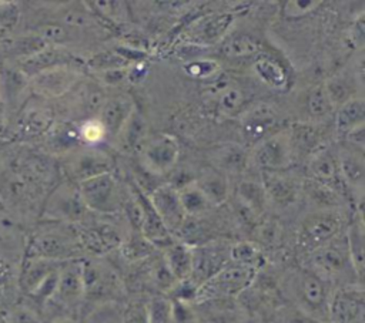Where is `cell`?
<instances>
[{"instance_id": "2e32d148", "label": "cell", "mask_w": 365, "mask_h": 323, "mask_svg": "<svg viewBox=\"0 0 365 323\" xmlns=\"http://www.w3.org/2000/svg\"><path fill=\"white\" fill-rule=\"evenodd\" d=\"M205 97H208V100L215 105L217 111L225 117L240 114L248 100L242 87L230 80L217 77L208 81Z\"/></svg>"}, {"instance_id": "5b68a950", "label": "cell", "mask_w": 365, "mask_h": 323, "mask_svg": "<svg viewBox=\"0 0 365 323\" xmlns=\"http://www.w3.org/2000/svg\"><path fill=\"white\" fill-rule=\"evenodd\" d=\"M255 273L257 269L254 268L230 262L198 287L197 299H222L237 296L252 283Z\"/></svg>"}, {"instance_id": "8992f818", "label": "cell", "mask_w": 365, "mask_h": 323, "mask_svg": "<svg viewBox=\"0 0 365 323\" xmlns=\"http://www.w3.org/2000/svg\"><path fill=\"white\" fill-rule=\"evenodd\" d=\"M80 196L88 211L111 213L121 205V192L111 172L101 174L77 184Z\"/></svg>"}, {"instance_id": "7a4b0ae2", "label": "cell", "mask_w": 365, "mask_h": 323, "mask_svg": "<svg viewBox=\"0 0 365 323\" xmlns=\"http://www.w3.org/2000/svg\"><path fill=\"white\" fill-rule=\"evenodd\" d=\"M81 248L80 238L64 223L53 222L38 228L26 242V256H36L56 262L74 259Z\"/></svg>"}, {"instance_id": "ee69618b", "label": "cell", "mask_w": 365, "mask_h": 323, "mask_svg": "<svg viewBox=\"0 0 365 323\" xmlns=\"http://www.w3.org/2000/svg\"><path fill=\"white\" fill-rule=\"evenodd\" d=\"M123 138V145L127 148H135L137 145L141 147L143 137H144V122L143 120L135 114V111L128 118L127 124L118 134Z\"/></svg>"}, {"instance_id": "1f68e13d", "label": "cell", "mask_w": 365, "mask_h": 323, "mask_svg": "<svg viewBox=\"0 0 365 323\" xmlns=\"http://www.w3.org/2000/svg\"><path fill=\"white\" fill-rule=\"evenodd\" d=\"M222 54L231 58L258 55L261 51V43L251 34L247 33H235L227 36L221 44Z\"/></svg>"}, {"instance_id": "74e56055", "label": "cell", "mask_w": 365, "mask_h": 323, "mask_svg": "<svg viewBox=\"0 0 365 323\" xmlns=\"http://www.w3.org/2000/svg\"><path fill=\"white\" fill-rule=\"evenodd\" d=\"M247 152L241 145H225L222 147L215 157L217 165L225 171V172H231V174H237L241 172L245 165H247Z\"/></svg>"}, {"instance_id": "9a60e30c", "label": "cell", "mask_w": 365, "mask_h": 323, "mask_svg": "<svg viewBox=\"0 0 365 323\" xmlns=\"http://www.w3.org/2000/svg\"><path fill=\"white\" fill-rule=\"evenodd\" d=\"M279 124L277 111L265 104H258L245 111L241 118V135L247 144L257 145L272 135Z\"/></svg>"}, {"instance_id": "db71d44e", "label": "cell", "mask_w": 365, "mask_h": 323, "mask_svg": "<svg viewBox=\"0 0 365 323\" xmlns=\"http://www.w3.org/2000/svg\"><path fill=\"white\" fill-rule=\"evenodd\" d=\"M171 300V323H192L194 313L188 303L180 300Z\"/></svg>"}, {"instance_id": "d6986e66", "label": "cell", "mask_w": 365, "mask_h": 323, "mask_svg": "<svg viewBox=\"0 0 365 323\" xmlns=\"http://www.w3.org/2000/svg\"><path fill=\"white\" fill-rule=\"evenodd\" d=\"M133 196L137 199L141 208V228L140 233L157 248H167L171 242H174L171 232L165 228L155 209L153 208L148 195H145L140 188H133Z\"/></svg>"}, {"instance_id": "680465c9", "label": "cell", "mask_w": 365, "mask_h": 323, "mask_svg": "<svg viewBox=\"0 0 365 323\" xmlns=\"http://www.w3.org/2000/svg\"><path fill=\"white\" fill-rule=\"evenodd\" d=\"M50 323H77V322L71 317H57V319L51 320Z\"/></svg>"}, {"instance_id": "ac0fdd59", "label": "cell", "mask_w": 365, "mask_h": 323, "mask_svg": "<svg viewBox=\"0 0 365 323\" xmlns=\"http://www.w3.org/2000/svg\"><path fill=\"white\" fill-rule=\"evenodd\" d=\"M332 323H362L364 322V293L361 287L344 286L335 292L329 303Z\"/></svg>"}, {"instance_id": "30bf717a", "label": "cell", "mask_w": 365, "mask_h": 323, "mask_svg": "<svg viewBox=\"0 0 365 323\" xmlns=\"http://www.w3.org/2000/svg\"><path fill=\"white\" fill-rule=\"evenodd\" d=\"M294 149L289 131H278L254 147V162L262 172L282 171L292 162Z\"/></svg>"}, {"instance_id": "b9f144b4", "label": "cell", "mask_w": 365, "mask_h": 323, "mask_svg": "<svg viewBox=\"0 0 365 323\" xmlns=\"http://www.w3.org/2000/svg\"><path fill=\"white\" fill-rule=\"evenodd\" d=\"M230 259L234 263L257 269L262 258L255 245L250 242H240L230 248Z\"/></svg>"}, {"instance_id": "816d5d0a", "label": "cell", "mask_w": 365, "mask_h": 323, "mask_svg": "<svg viewBox=\"0 0 365 323\" xmlns=\"http://www.w3.org/2000/svg\"><path fill=\"white\" fill-rule=\"evenodd\" d=\"M86 323H123L121 312L111 305H103L90 313Z\"/></svg>"}, {"instance_id": "8fae6325", "label": "cell", "mask_w": 365, "mask_h": 323, "mask_svg": "<svg viewBox=\"0 0 365 323\" xmlns=\"http://www.w3.org/2000/svg\"><path fill=\"white\" fill-rule=\"evenodd\" d=\"M83 297H84L83 262L77 259L63 262L58 270L56 292L47 305L53 303L61 309H71L77 306Z\"/></svg>"}, {"instance_id": "60d3db41", "label": "cell", "mask_w": 365, "mask_h": 323, "mask_svg": "<svg viewBox=\"0 0 365 323\" xmlns=\"http://www.w3.org/2000/svg\"><path fill=\"white\" fill-rule=\"evenodd\" d=\"M77 128H78L80 142L87 144L90 147H97L98 144L107 139L106 128L97 117L84 120L80 125H77Z\"/></svg>"}, {"instance_id": "603a6c76", "label": "cell", "mask_w": 365, "mask_h": 323, "mask_svg": "<svg viewBox=\"0 0 365 323\" xmlns=\"http://www.w3.org/2000/svg\"><path fill=\"white\" fill-rule=\"evenodd\" d=\"M252 71L262 84L272 90L284 91L289 87V74L285 65L269 54L259 53L252 64Z\"/></svg>"}, {"instance_id": "9f6ffc18", "label": "cell", "mask_w": 365, "mask_h": 323, "mask_svg": "<svg viewBox=\"0 0 365 323\" xmlns=\"http://www.w3.org/2000/svg\"><path fill=\"white\" fill-rule=\"evenodd\" d=\"M100 75H101V81L106 85H115L127 78V67L104 70V71H100Z\"/></svg>"}, {"instance_id": "f5cc1de1", "label": "cell", "mask_w": 365, "mask_h": 323, "mask_svg": "<svg viewBox=\"0 0 365 323\" xmlns=\"http://www.w3.org/2000/svg\"><path fill=\"white\" fill-rule=\"evenodd\" d=\"M317 6H319V1H314V0H291V1H285L284 3V14L287 17H301L305 16L307 13L312 11L314 9H317Z\"/></svg>"}, {"instance_id": "f35d334b", "label": "cell", "mask_w": 365, "mask_h": 323, "mask_svg": "<svg viewBox=\"0 0 365 323\" xmlns=\"http://www.w3.org/2000/svg\"><path fill=\"white\" fill-rule=\"evenodd\" d=\"M4 323H44V317L31 302H14L6 312Z\"/></svg>"}, {"instance_id": "7402d4cb", "label": "cell", "mask_w": 365, "mask_h": 323, "mask_svg": "<svg viewBox=\"0 0 365 323\" xmlns=\"http://www.w3.org/2000/svg\"><path fill=\"white\" fill-rule=\"evenodd\" d=\"M134 112V102L127 95H117L106 100L98 111V120L106 128L107 138L117 137Z\"/></svg>"}, {"instance_id": "4dcf8cb0", "label": "cell", "mask_w": 365, "mask_h": 323, "mask_svg": "<svg viewBox=\"0 0 365 323\" xmlns=\"http://www.w3.org/2000/svg\"><path fill=\"white\" fill-rule=\"evenodd\" d=\"M78 238L83 246L97 253H104L120 243L118 233L108 225L91 226L84 232L78 233Z\"/></svg>"}, {"instance_id": "681fc988", "label": "cell", "mask_w": 365, "mask_h": 323, "mask_svg": "<svg viewBox=\"0 0 365 323\" xmlns=\"http://www.w3.org/2000/svg\"><path fill=\"white\" fill-rule=\"evenodd\" d=\"M123 323H150L147 313V303L135 300L128 303L124 310H121Z\"/></svg>"}, {"instance_id": "4fadbf2b", "label": "cell", "mask_w": 365, "mask_h": 323, "mask_svg": "<svg viewBox=\"0 0 365 323\" xmlns=\"http://www.w3.org/2000/svg\"><path fill=\"white\" fill-rule=\"evenodd\" d=\"M230 248L222 243H208L192 248V272L190 280L198 287L222 269L230 259Z\"/></svg>"}, {"instance_id": "277c9868", "label": "cell", "mask_w": 365, "mask_h": 323, "mask_svg": "<svg viewBox=\"0 0 365 323\" xmlns=\"http://www.w3.org/2000/svg\"><path fill=\"white\" fill-rule=\"evenodd\" d=\"M309 253L314 268L312 272L325 279L328 283L331 280H358L351 262L345 236H335Z\"/></svg>"}, {"instance_id": "d6a6232c", "label": "cell", "mask_w": 365, "mask_h": 323, "mask_svg": "<svg viewBox=\"0 0 365 323\" xmlns=\"http://www.w3.org/2000/svg\"><path fill=\"white\" fill-rule=\"evenodd\" d=\"M53 20L74 31H80L83 28L93 26L94 17L86 7L67 6V7H58L57 11L54 13Z\"/></svg>"}, {"instance_id": "5bb4252c", "label": "cell", "mask_w": 365, "mask_h": 323, "mask_svg": "<svg viewBox=\"0 0 365 323\" xmlns=\"http://www.w3.org/2000/svg\"><path fill=\"white\" fill-rule=\"evenodd\" d=\"M148 199L171 233L182 228L187 215L182 209L178 189L173 184L158 185L148 194Z\"/></svg>"}, {"instance_id": "83f0119b", "label": "cell", "mask_w": 365, "mask_h": 323, "mask_svg": "<svg viewBox=\"0 0 365 323\" xmlns=\"http://www.w3.org/2000/svg\"><path fill=\"white\" fill-rule=\"evenodd\" d=\"M345 239H346V246H348V252L351 256V262H352L355 275H356L359 283H362L364 258H365V235H364V219H362L361 208L358 209L352 223L349 225Z\"/></svg>"}, {"instance_id": "f6af8a7d", "label": "cell", "mask_w": 365, "mask_h": 323, "mask_svg": "<svg viewBox=\"0 0 365 323\" xmlns=\"http://www.w3.org/2000/svg\"><path fill=\"white\" fill-rule=\"evenodd\" d=\"M150 323H171V300L164 296H154L147 302Z\"/></svg>"}, {"instance_id": "f1b7e54d", "label": "cell", "mask_w": 365, "mask_h": 323, "mask_svg": "<svg viewBox=\"0 0 365 323\" xmlns=\"http://www.w3.org/2000/svg\"><path fill=\"white\" fill-rule=\"evenodd\" d=\"M262 189L268 198L281 205H288L294 202L298 195L297 184L281 171L262 172Z\"/></svg>"}, {"instance_id": "f907efd6", "label": "cell", "mask_w": 365, "mask_h": 323, "mask_svg": "<svg viewBox=\"0 0 365 323\" xmlns=\"http://www.w3.org/2000/svg\"><path fill=\"white\" fill-rule=\"evenodd\" d=\"M154 246L140 233L138 236H134L133 239H130L125 246H124V255L128 258V259H141V258H145L147 255H150L151 249Z\"/></svg>"}, {"instance_id": "8d00e7d4", "label": "cell", "mask_w": 365, "mask_h": 323, "mask_svg": "<svg viewBox=\"0 0 365 323\" xmlns=\"http://www.w3.org/2000/svg\"><path fill=\"white\" fill-rule=\"evenodd\" d=\"M324 87L334 107H339L355 97V81H352L346 74L334 75L324 84Z\"/></svg>"}, {"instance_id": "7c38bea8", "label": "cell", "mask_w": 365, "mask_h": 323, "mask_svg": "<svg viewBox=\"0 0 365 323\" xmlns=\"http://www.w3.org/2000/svg\"><path fill=\"white\" fill-rule=\"evenodd\" d=\"M63 168L68 178L78 184L88 178L111 172V161L104 152L96 148L78 152L71 151L66 154Z\"/></svg>"}, {"instance_id": "4316f807", "label": "cell", "mask_w": 365, "mask_h": 323, "mask_svg": "<svg viewBox=\"0 0 365 323\" xmlns=\"http://www.w3.org/2000/svg\"><path fill=\"white\" fill-rule=\"evenodd\" d=\"M44 137L46 149L51 154L66 155L74 151L78 144H81L78 137V128L76 124L71 122H60L51 125Z\"/></svg>"}, {"instance_id": "e575fe53", "label": "cell", "mask_w": 365, "mask_h": 323, "mask_svg": "<svg viewBox=\"0 0 365 323\" xmlns=\"http://www.w3.org/2000/svg\"><path fill=\"white\" fill-rule=\"evenodd\" d=\"M197 185L201 188L210 203H222L228 198V181L218 171L205 174Z\"/></svg>"}, {"instance_id": "7dc6e473", "label": "cell", "mask_w": 365, "mask_h": 323, "mask_svg": "<svg viewBox=\"0 0 365 323\" xmlns=\"http://www.w3.org/2000/svg\"><path fill=\"white\" fill-rule=\"evenodd\" d=\"M81 105L87 112H98L104 104V91L97 84H87L80 92Z\"/></svg>"}, {"instance_id": "c3c4849f", "label": "cell", "mask_w": 365, "mask_h": 323, "mask_svg": "<svg viewBox=\"0 0 365 323\" xmlns=\"http://www.w3.org/2000/svg\"><path fill=\"white\" fill-rule=\"evenodd\" d=\"M90 65L97 71H104L111 68H124L130 64L117 51H106L97 54L93 60H90Z\"/></svg>"}, {"instance_id": "ba28073f", "label": "cell", "mask_w": 365, "mask_h": 323, "mask_svg": "<svg viewBox=\"0 0 365 323\" xmlns=\"http://www.w3.org/2000/svg\"><path fill=\"white\" fill-rule=\"evenodd\" d=\"M180 157V144L171 134L161 132L140 147V159L143 166L153 175H163L171 171Z\"/></svg>"}, {"instance_id": "cb8c5ba5", "label": "cell", "mask_w": 365, "mask_h": 323, "mask_svg": "<svg viewBox=\"0 0 365 323\" xmlns=\"http://www.w3.org/2000/svg\"><path fill=\"white\" fill-rule=\"evenodd\" d=\"M338 162H339L341 179L345 189L356 191L361 195L364 189V176H365L362 151L356 148L345 149L338 154Z\"/></svg>"}, {"instance_id": "ffe728a7", "label": "cell", "mask_w": 365, "mask_h": 323, "mask_svg": "<svg viewBox=\"0 0 365 323\" xmlns=\"http://www.w3.org/2000/svg\"><path fill=\"white\" fill-rule=\"evenodd\" d=\"M308 171H309L311 179L319 184H324L327 186H331L341 194H342V189H345L341 179V174H339L338 154H335L332 149L324 147L314 151L308 162Z\"/></svg>"}, {"instance_id": "ab89813d", "label": "cell", "mask_w": 365, "mask_h": 323, "mask_svg": "<svg viewBox=\"0 0 365 323\" xmlns=\"http://www.w3.org/2000/svg\"><path fill=\"white\" fill-rule=\"evenodd\" d=\"M307 111L311 117L314 118H322L325 115H328L334 105L325 91L324 84H317L314 87H311V90L307 94Z\"/></svg>"}, {"instance_id": "6da1fadb", "label": "cell", "mask_w": 365, "mask_h": 323, "mask_svg": "<svg viewBox=\"0 0 365 323\" xmlns=\"http://www.w3.org/2000/svg\"><path fill=\"white\" fill-rule=\"evenodd\" d=\"M43 161L23 147L0 151V205L10 216H26L43 192Z\"/></svg>"}, {"instance_id": "484cf974", "label": "cell", "mask_w": 365, "mask_h": 323, "mask_svg": "<svg viewBox=\"0 0 365 323\" xmlns=\"http://www.w3.org/2000/svg\"><path fill=\"white\" fill-rule=\"evenodd\" d=\"M163 260L177 282L190 279L192 272V246L174 240L164 248Z\"/></svg>"}, {"instance_id": "6f0895ef", "label": "cell", "mask_w": 365, "mask_h": 323, "mask_svg": "<svg viewBox=\"0 0 365 323\" xmlns=\"http://www.w3.org/2000/svg\"><path fill=\"white\" fill-rule=\"evenodd\" d=\"M351 40L358 47H361L364 44V14L356 17V20L354 23L352 31H351Z\"/></svg>"}, {"instance_id": "f546056e", "label": "cell", "mask_w": 365, "mask_h": 323, "mask_svg": "<svg viewBox=\"0 0 365 323\" xmlns=\"http://www.w3.org/2000/svg\"><path fill=\"white\" fill-rule=\"evenodd\" d=\"M365 101L362 97H354L338 107L335 115V128L338 134L346 135L352 129L364 125Z\"/></svg>"}, {"instance_id": "d4e9b609", "label": "cell", "mask_w": 365, "mask_h": 323, "mask_svg": "<svg viewBox=\"0 0 365 323\" xmlns=\"http://www.w3.org/2000/svg\"><path fill=\"white\" fill-rule=\"evenodd\" d=\"M16 131L21 137H38L46 134L53 125V111L44 105H33L24 108L17 120Z\"/></svg>"}, {"instance_id": "9c48e42d", "label": "cell", "mask_w": 365, "mask_h": 323, "mask_svg": "<svg viewBox=\"0 0 365 323\" xmlns=\"http://www.w3.org/2000/svg\"><path fill=\"white\" fill-rule=\"evenodd\" d=\"M341 231V216L329 209L308 215L298 231V245L308 252L325 245Z\"/></svg>"}, {"instance_id": "44dd1931", "label": "cell", "mask_w": 365, "mask_h": 323, "mask_svg": "<svg viewBox=\"0 0 365 323\" xmlns=\"http://www.w3.org/2000/svg\"><path fill=\"white\" fill-rule=\"evenodd\" d=\"M232 21L234 18L228 13L202 17L188 31V37L191 43L197 46L215 44L228 36V28L231 27Z\"/></svg>"}, {"instance_id": "e0dca14e", "label": "cell", "mask_w": 365, "mask_h": 323, "mask_svg": "<svg viewBox=\"0 0 365 323\" xmlns=\"http://www.w3.org/2000/svg\"><path fill=\"white\" fill-rule=\"evenodd\" d=\"M80 80L74 67H56L29 80L31 88L43 98H57L68 92Z\"/></svg>"}, {"instance_id": "3957f363", "label": "cell", "mask_w": 365, "mask_h": 323, "mask_svg": "<svg viewBox=\"0 0 365 323\" xmlns=\"http://www.w3.org/2000/svg\"><path fill=\"white\" fill-rule=\"evenodd\" d=\"M287 289L298 307L307 314L325 320L329 316V283L312 270H298L288 277Z\"/></svg>"}, {"instance_id": "52a82bcc", "label": "cell", "mask_w": 365, "mask_h": 323, "mask_svg": "<svg viewBox=\"0 0 365 323\" xmlns=\"http://www.w3.org/2000/svg\"><path fill=\"white\" fill-rule=\"evenodd\" d=\"M88 211L80 196L78 188L71 182L56 186L44 201V216L53 222L71 223L80 221Z\"/></svg>"}, {"instance_id": "11a10c76", "label": "cell", "mask_w": 365, "mask_h": 323, "mask_svg": "<svg viewBox=\"0 0 365 323\" xmlns=\"http://www.w3.org/2000/svg\"><path fill=\"white\" fill-rule=\"evenodd\" d=\"M147 73H148V64L144 60L131 63L127 67V80L137 84L145 78Z\"/></svg>"}, {"instance_id": "d590c367", "label": "cell", "mask_w": 365, "mask_h": 323, "mask_svg": "<svg viewBox=\"0 0 365 323\" xmlns=\"http://www.w3.org/2000/svg\"><path fill=\"white\" fill-rule=\"evenodd\" d=\"M177 189H178L180 201L185 215L201 213L210 206L207 196L204 195L201 188L197 185V182H188Z\"/></svg>"}, {"instance_id": "7bdbcfd3", "label": "cell", "mask_w": 365, "mask_h": 323, "mask_svg": "<svg viewBox=\"0 0 365 323\" xmlns=\"http://www.w3.org/2000/svg\"><path fill=\"white\" fill-rule=\"evenodd\" d=\"M184 71L200 81H211L220 73V65L217 61L210 58H194L184 65Z\"/></svg>"}, {"instance_id": "bcb514c9", "label": "cell", "mask_w": 365, "mask_h": 323, "mask_svg": "<svg viewBox=\"0 0 365 323\" xmlns=\"http://www.w3.org/2000/svg\"><path fill=\"white\" fill-rule=\"evenodd\" d=\"M238 195L248 211H257L258 208H261L265 198L262 185H258L255 182H242L238 188Z\"/></svg>"}, {"instance_id": "836d02e7", "label": "cell", "mask_w": 365, "mask_h": 323, "mask_svg": "<svg viewBox=\"0 0 365 323\" xmlns=\"http://www.w3.org/2000/svg\"><path fill=\"white\" fill-rule=\"evenodd\" d=\"M304 189H305L308 199L321 209H331V208L336 206L342 199L341 192L335 191L331 186L319 184L311 178L305 182Z\"/></svg>"}]
</instances>
